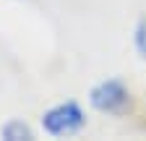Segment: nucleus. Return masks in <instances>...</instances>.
Segmentation results:
<instances>
[{
  "label": "nucleus",
  "mask_w": 146,
  "mask_h": 141,
  "mask_svg": "<svg viewBox=\"0 0 146 141\" xmlns=\"http://www.w3.org/2000/svg\"><path fill=\"white\" fill-rule=\"evenodd\" d=\"M42 126L50 136H68V133H76L84 126V112L76 102H63V104H55L52 110L44 112Z\"/></svg>",
  "instance_id": "1"
},
{
  "label": "nucleus",
  "mask_w": 146,
  "mask_h": 141,
  "mask_svg": "<svg viewBox=\"0 0 146 141\" xmlns=\"http://www.w3.org/2000/svg\"><path fill=\"white\" fill-rule=\"evenodd\" d=\"M89 99H91V104H94L99 112H120L128 104V92H125V86L120 81L110 78V81L97 84L94 89H91Z\"/></svg>",
  "instance_id": "2"
},
{
  "label": "nucleus",
  "mask_w": 146,
  "mask_h": 141,
  "mask_svg": "<svg viewBox=\"0 0 146 141\" xmlns=\"http://www.w3.org/2000/svg\"><path fill=\"white\" fill-rule=\"evenodd\" d=\"M0 133H3V138H8V141H29V138H31L29 126H26V123H21V120H8Z\"/></svg>",
  "instance_id": "3"
},
{
  "label": "nucleus",
  "mask_w": 146,
  "mask_h": 141,
  "mask_svg": "<svg viewBox=\"0 0 146 141\" xmlns=\"http://www.w3.org/2000/svg\"><path fill=\"white\" fill-rule=\"evenodd\" d=\"M133 42H136V50L146 58V19H141L136 24V34H133Z\"/></svg>",
  "instance_id": "4"
}]
</instances>
